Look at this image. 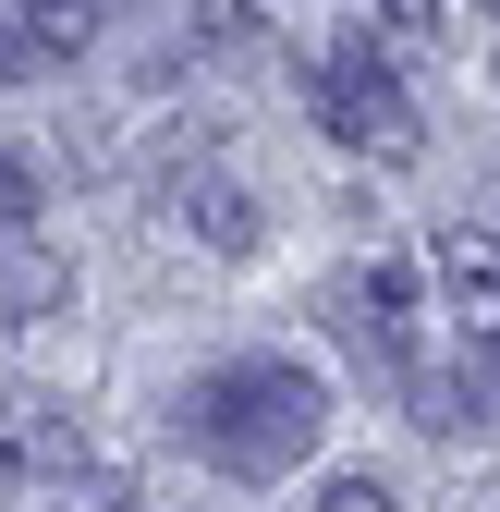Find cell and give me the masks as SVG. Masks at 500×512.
I'll use <instances>...</instances> for the list:
<instances>
[{"label":"cell","instance_id":"6da1fadb","mask_svg":"<svg viewBox=\"0 0 500 512\" xmlns=\"http://www.w3.org/2000/svg\"><path fill=\"white\" fill-rule=\"evenodd\" d=\"M171 427H183V452L220 464L232 488H269V476H293L330 439V391H318V366H293V354H232V366H208L196 391H183Z\"/></svg>","mask_w":500,"mask_h":512},{"label":"cell","instance_id":"7a4b0ae2","mask_svg":"<svg viewBox=\"0 0 500 512\" xmlns=\"http://www.w3.org/2000/svg\"><path fill=\"white\" fill-rule=\"evenodd\" d=\"M318 135L354 147V159H379V171H403V159L427 147V122H415V98H403V74H391V49L342 37V49L318 61Z\"/></svg>","mask_w":500,"mask_h":512},{"label":"cell","instance_id":"3957f363","mask_svg":"<svg viewBox=\"0 0 500 512\" xmlns=\"http://www.w3.org/2000/svg\"><path fill=\"white\" fill-rule=\"evenodd\" d=\"M159 220H183L208 256H257V196H244L220 159H196V147L159 159Z\"/></svg>","mask_w":500,"mask_h":512},{"label":"cell","instance_id":"277c9868","mask_svg":"<svg viewBox=\"0 0 500 512\" xmlns=\"http://www.w3.org/2000/svg\"><path fill=\"white\" fill-rule=\"evenodd\" d=\"M427 281H440L452 293V317H464V342H488L500 330V232H440V244H427Z\"/></svg>","mask_w":500,"mask_h":512},{"label":"cell","instance_id":"5b68a950","mask_svg":"<svg viewBox=\"0 0 500 512\" xmlns=\"http://www.w3.org/2000/svg\"><path fill=\"white\" fill-rule=\"evenodd\" d=\"M74 305V269L37 244V232H0V330H25V317H61Z\"/></svg>","mask_w":500,"mask_h":512},{"label":"cell","instance_id":"8992f818","mask_svg":"<svg viewBox=\"0 0 500 512\" xmlns=\"http://www.w3.org/2000/svg\"><path fill=\"white\" fill-rule=\"evenodd\" d=\"M196 61H232V74H257V61H269L257 0H196Z\"/></svg>","mask_w":500,"mask_h":512},{"label":"cell","instance_id":"52a82bcc","mask_svg":"<svg viewBox=\"0 0 500 512\" xmlns=\"http://www.w3.org/2000/svg\"><path fill=\"white\" fill-rule=\"evenodd\" d=\"M13 13H25V37H37L49 61H74V49L98 37V0H13Z\"/></svg>","mask_w":500,"mask_h":512},{"label":"cell","instance_id":"ba28073f","mask_svg":"<svg viewBox=\"0 0 500 512\" xmlns=\"http://www.w3.org/2000/svg\"><path fill=\"white\" fill-rule=\"evenodd\" d=\"M0 232H37V159L0 147Z\"/></svg>","mask_w":500,"mask_h":512},{"label":"cell","instance_id":"9c48e42d","mask_svg":"<svg viewBox=\"0 0 500 512\" xmlns=\"http://www.w3.org/2000/svg\"><path fill=\"white\" fill-rule=\"evenodd\" d=\"M61 512H135V488H122L110 464H74L61 476Z\"/></svg>","mask_w":500,"mask_h":512},{"label":"cell","instance_id":"30bf717a","mask_svg":"<svg viewBox=\"0 0 500 512\" xmlns=\"http://www.w3.org/2000/svg\"><path fill=\"white\" fill-rule=\"evenodd\" d=\"M379 37L391 49H440V0H379Z\"/></svg>","mask_w":500,"mask_h":512},{"label":"cell","instance_id":"8fae6325","mask_svg":"<svg viewBox=\"0 0 500 512\" xmlns=\"http://www.w3.org/2000/svg\"><path fill=\"white\" fill-rule=\"evenodd\" d=\"M305 512H403V500H391L379 476H330V488H318V500H305Z\"/></svg>","mask_w":500,"mask_h":512},{"label":"cell","instance_id":"7c38bea8","mask_svg":"<svg viewBox=\"0 0 500 512\" xmlns=\"http://www.w3.org/2000/svg\"><path fill=\"white\" fill-rule=\"evenodd\" d=\"M0 74H13V86H25V74H49V49L25 37V13H13V0H0Z\"/></svg>","mask_w":500,"mask_h":512},{"label":"cell","instance_id":"4fadbf2b","mask_svg":"<svg viewBox=\"0 0 500 512\" xmlns=\"http://www.w3.org/2000/svg\"><path fill=\"white\" fill-rule=\"evenodd\" d=\"M464 354H476V427H500V330H488V342H464Z\"/></svg>","mask_w":500,"mask_h":512},{"label":"cell","instance_id":"5bb4252c","mask_svg":"<svg viewBox=\"0 0 500 512\" xmlns=\"http://www.w3.org/2000/svg\"><path fill=\"white\" fill-rule=\"evenodd\" d=\"M488 13H500V0H488Z\"/></svg>","mask_w":500,"mask_h":512}]
</instances>
